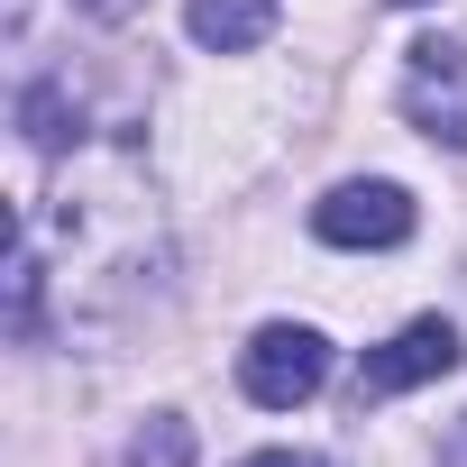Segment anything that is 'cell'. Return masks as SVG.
<instances>
[{
  "mask_svg": "<svg viewBox=\"0 0 467 467\" xmlns=\"http://www.w3.org/2000/svg\"><path fill=\"white\" fill-rule=\"evenodd\" d=\"M403 10H412V0H403Z\"/></svg>",
  "mask_w": 467,
  "mask_h": 467,
  "instance_id": "8fae6325",
  "label": "cell"
},
{
  "mask_svg": "<svg viewBox=\"0 0 467 467\" xmlns=\"http://www.w3.org/2000/svg\"><path fill=\"white\" fill-rule=\"evenodd\" d=\"M83 10H92V19H129V10H138V0H83Z\"/></svg>",
  "mask_w": 467,
  "mask_h": 467,
  "instance_id": "30bf717a",
  "label": "cell"
},
{
  "mask_svg": "<svg viewBox=\"0 0 467 467\" xmlns=\"http://www.w3.org/2000/svg\"><path fill=\"white\" fill-rule=\"evenodd\" d=\"M458 358H467V348H458V330H449L440 312H431V321H403L385 348L358 358V412L385 403V394H412V385H431V376H458Z\"/></svg>",
  "mask_w": 467,
  "mask_h": 467,
  "instance_id": "3957f363",
  "label": "cell"
},
{
  "mask_svg": "<svg viewBox=\"0 0 467 467\" xmlns=\"http://www.w3.org/2000/svg\"><path fill=\"white\" fill-rule=\"evenodd\" d=\"M312 229L330 248H403L412 239V192L403 183H339L312 202Z\"/></svg>",
  "mask_w": 467,
  "mask_h": 467,
  "instance_id": "277c9868",
  "label": "cell"
},
{
  "mask_svg": "<svg viewBox=\"0 0 467 467\" xmlns=\"http://www.w3.org/2000/svg\"><path fill=\"white\" fill-rule=\"evenodd\" d=\"M239 385H248V403L294 412V403H312V394L330 385V339H321L312 321H266V330L239 348Z\"/></svg>",
  "mask_w": 467,
  "mask_h": 467,
  "instance_id": "6da1fadb",
  "label": "cell"
},
{
  "mask_svg": "<svg viewBox=\"0 0 467 467\" xmlns=\"http://www.w3.org/2000/svg\"><path fill=\"white\" fill-rule=\"evenodd\" d=\"M239 467H330V458H312V449H257V458H239Z\"/></svg>",
  "mask_w": 467,
  "mask_h": 467,
  "instance_id": "ba28073f",
  "label": "cell"
},
{
  "mask_svg": "<svg viewBox=\"0 0 467 467\" xmlns=\"http://www.w3.org/2000/svg\"><path fill=\"white\" fill-rule=\"evenodd\" d=\"M183 28H192V47H211V56H248L257 37H275V0H192Z\"/></svg>",
  "mask_w": 467,
  "mask_h": 467,
  "instance_id": "5b68a950",
  "label": "cell"
},
{
  "mask_svg": "<svg viewBox=\"0 0 467 467\" xmlns=\"http://www.w3.org/2000/svg\"><path fill=\"white\" fill-rule=\"evenodd\" d=\"M440 467H467V412H458V431H449V449H440Z\"/></svg>",
  "mask_w": 467,
  "mask_h": 467,
  "instance_id": "9c48e42d",
  "label": "cell"
},
{
  "mask_svg": "<svg viewBox=\"0 0 467 467\" xmlns=\"http://www.w3.org/2000/svg\"><path fill=\"white\" fill-rule=\"evenodd\" d=\"M129 458H138V467H183V458H192V440H183V421H174V412H156V421H147V440H138Z\"/></svg>",
  "mask_w": 467,
  "mask_h": 467,
  "instance_id": "52a82bcc",
  "label": "cell"
},
{
  "mask_svg": "<svg viewBox=\"0 0 467 467\" xmlns=\"http://www.w3.org/2000/svg\"><path fill=\"white\" fill-rule=\"evenodd\" d=\"M10 330L37 339V248H28V239L10 248Z\"/></svg>",
  "mask_w": 467,
  "mask_h": 467,
  "instance_id": "8992f818",
  "label": "cell"
},
{
  "mask_svg": "<svg viewBox=\"0 0 467 467\" xmlns=\"http://www.w3.org/2000/svg\"><path fill=\"white\" fill-rule=\"evenodd\" d=\"M403 119L440 147H467V47L449 37L403 47Z\"/></svg>",
  "mask_w": 467,
  "mask_h": 467,
  "instance_id": "7a4b0ae2",
  "label": "cell"
}]
</instances>
